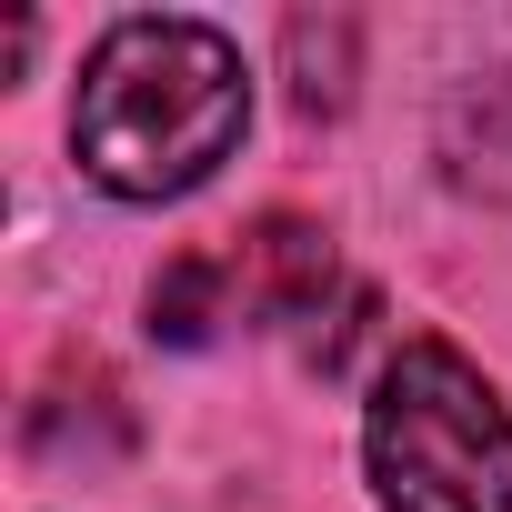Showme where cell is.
<instances>
[{
  "instance_id": "cell-2",
  "label": "cell",
  "mask_w": 512,
  "mask_h": 512,
  "mask_svg": "<svg viewBox=\"0 0 512 512\" xmlns=\"http://www.w3.org/2000/svg\"><path fill=\"white\" fill-rule=\"evenodd\" d=\"M362 462L382 512H512V402L452 342H402L372 372Z\"/></svg>"
},
{
  "instance_id": "cell-3",
  "label": "cell",
  "mask_w": 512,
  "mask_h": 512,
  "mask_svg": "<svg viewBox=\"0 0 512 512\" xmlns=\"http://www.w3.org/2000/svg\"><path fill=\"white\" fill-rule=\"evenodd\" d=\"M432 151H442V181L462 201H502L512 211V71L452 81L442 121H432Z\"/></svg>"
},
{
  "instance_id": "cell-1",
  "label": "cell",
  "mask_w": 512,
  "mask_h": 512,
  "mask_svg": "<svg viewBox=\"0 0 512 512\" xmlns=\"http://www.w3.org/2000/svg\"><path fill=\"white\" fill-rule=\"evenodd\" d=\"M251 121V71L211 21H111L101 51L81 61V101H71V161L81 181H101L111 201H181L201 191Z\"/></svg>"
},
{
  "instance_id": "cell-4",
  "label": "cell",
  "mask_w": 512,
  "mask_h": 512,
  "mask_svg": "<svg viewBox=\"0 0 512 512\" xmlns=\"http://www.w3.org/2000/svg\"><path fill=\"white\" fill-rule=\"evenodd\" d=\"M221 322H241V272L211 262V251H181V262L151 282V332L181 342V352H201Z\"/></svg>"
}]
</instances>
